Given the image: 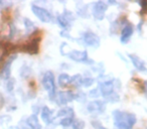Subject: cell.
Masks as SVG:
<instances>
[{"instance_id":"cell-1","label":"cell","mask_w":147,"mask_h":129,"mask_svg":"<svg viewBox=\"0 0 147 129\" xmlns=\"http://www.w3.org/2000/svg\"><path fill=\"white\" fill-rule=\"evenodd\" d=\"M114 124L118 129H132L136 123V117L132 113L114 111L113 112Z\"/></svg>"},{"instance_id":"cell-2","label":"cell","mask_w":147,"mask_h":129,"mask_svg":"<svg viewBox=\"0 0 147 129\" xmlns=\"http://www.w3.org/2000/svg\"><path fill=\"white\" fill-rule=\"evenodd\" d=\"M42 85L47 92L49 93V99H55V77L51 72H47L43 75Z\"/></svg>"},{"instance_id":"cell-3","label":"cell","mask_w":147,"mask_h":129,"mask_svg":"<svg viewBox=\"0 0 147 129\" xmlns=\"http://www.w3.org/2000/svg\"><path fill=\"white\" fill-rule=\"evenodd\" d=\"M31 10H32L33 14L42 22H51L53 20V15L49 10H47L45 8H42L40 6L32 4L31 5Z\"/></svg>"},{"instance_id":"cell-4","label":"cell","mask_w":147,"mask_h":129,"mask_svg":"<svg viewBox=\"0 0 147 129\" xmlns=\"http://www.w3.org/2000/svg\"><path fill=\"white\" fill-rule=\"evenodd\" d=\"M81 39L83 41V43H85L88 47H92L95 49H98L100 47V37L93 32L83 33Z\"/></svg>"},{"instance_id":"cell-5","label":"cell","mask_w":147,"mask_h":129,"mask_svg":"<svg viewBox=\"0 0 147 129\" xmlns=\"http://www.w3.org/2000/svg\"><path fill=\"white\" fill-rule=\"evenodd\" d=\"M16 55H9L6 59V61H4L2 67V70L0 72V78L3 79V80H8L10 78L11 75V66H12V63L16 59Z\"/></svg>"},{"instance_id":"cell-6","label":"cell","mask_w":147,"mask_h":129,"mask_svg":"<svg viewBox=\"0 0 147 129\" xmlns=\"http://www.w3.org/2000/svg\"><path fill=\"white\" fill-rule=\"evenodd\" d=\"M39 41H40V37H35V38L30 39L28 43L21 47V51H24L29 55H35L38 53Z\"/></svg>"},{"instance_id":"cell-7","label":"cell","mask_w":147,"mask_h":129,"mask_svg":"<svg viewBox=\"0 0 147 129\" xmlns=\"http://www.w3.org/2000/svg\"><path fill=\"white\" fill-rule=\"evenodd\" d=\"M107 10V5L106 3L102 2V1H99V2H96L93 6L92 12L93 15L96 19H103L104 18L105 12Z\"/></svg>"},{"instance_id":"cell-8","label":"cell","mask_w":147,"mask_h":129,"mask_svg":"<svg viewBox=\"0 0 147 129\" xmlns=\"http://www.w3.org/2000/svg\"><path fill=\"white\" fill-rule=\"evenodd\" d=\"M74 99H76V95L73 94L71 92H61L57 95H55V102L59 105H65Z\"/></svg>"},{"instance_id":"cell-9","label":"cell","mask_w":147,"mask_h":129,"mask_svg":"<svg viewBox=\"0 0 147 129\" xmlns=\"http://www.w3.org/2000/svg\"><path fill=\"white\" fill-rule=\"evenodd\" d=\"M100 93L103 96L107 97L114 92V81H103L100 84Z\"/></svg>"},{"instance_id":"cell-10","label":"cell","mask_w":147,"mask_h":129,"mask_svg":"<svg viewBox=\"0 0 147 129\" xmlns=\"http://www.w3.org/2000/svg\"><path fill=\"white\" fill-rule=\"evenodd\" d=\"M67 57L75 61H86L88 59V55L86 51H71L67 53Z\"/></svg>"},{"instance_id":"cell-11","label":"cell","mask_w":147,"mask_h":129,"mask_svg":"<svg viewBox=\"0 0 147 129\" xmlns=\"http://www.w3.org/2000/svg\"><path fill=\"white\" fill-rule=\"evenodd\" d=\"M87 108L91 113H102L106 109V104L103 101H93V102L89 103Z\"/></svg>"},{"instance_id":"cell-12","label":"cell","mask_w":147,"mask_h":129,"mask_svg":"<svg viewBox=\"0 0 147 129\" xmlns=\"http://www.w3.org/2000/svg\"><path fill=\"white\" fill-rule=\"evenodd\" d=\"M129 57H130L131 61H132V63L134 65V67L137 70L140 71V72H147V69H146L144 61H143L140 57H136V55H129Z\"/></svg>"},{"instance_id":"cell-13","label":"cell","mask_w":147,"mask_h":129,"mask_svg":"<svg viewBox=\"0 0 147 129\" xmlns=\"http://www.w3.org/2000/svg\"><path fill=\"white\" fill-rule=\"evenodd\" d=\"M133 34V25L130 23H127L124 26L122 30V34H121V41L122 43H127L130 36Z\"/></svg>"},{"instance_id":"cell-14","label":"cell","mask_w":147,"mask_h":129,"mask_svg":"<svg viewBox=\"0 0 147 129\" xmlns=\"http://www.w3.org/2000/svg\"><path fill=\"white\" fill-rule=\"evenodd\" d=\"M26 125L30 129H41V125L39 124V121L35 114H32L26 119Z\"/></svg>"},{"instance_id":"cell-15","label":"cell","mask_w":147,"mask_h":129,"mask_svg":"<svg viewBox=\"0 0 147 129\" xmlns=\"http://www.w3.org/2000/svg\"><path fill=\"white\" fill-rule=\"evenodd\" d=\"M41 119H42L47 124L51 122V120H53V112L49 110V107L45 106L42 108V110H41Z\"/></svg>"},{"instance_id":"cell-16","label":"cell","mask_w":147,"mask_h":129,"mask_svg":"<svg viewBox=\"0 0 147 129\" xmlns=\"http://www.w3.org/2000/svg\"><path fill=\"white\" fill-rule=\"evenodd\" d=\"M57 21H59V25H61V27H63V28H69V27H71V19L69 18L65 13H63V14L57 16Z\"/></svg>"},{"instance_id":"cell-17","label":"cell","mask_w":147,"mask_h":129,"mask_svg":"<svg viewBox=\"0 0 147 129\" xmlns=\"http://www.w3.org/2000/svg\"><path fill=\"white\" fill-rule=\"evenodd\" d=\"M69 83H71V77L67 74H61L59 77V84L61 86H65Z\"/></svg>"},{"instance_id":"cell-18","label":"cell","mask_w":147,"mask_h":129,"mask_svg":"<svg viewBox=\"0 0 147 129\" xmlns=\"http://www.w3.org/2000/svg\"><path fill=\"white\" fill-rule=\"evenodd\" d=\"M57 116H65V117H71L73 118L74 116V111L71 108H63L61 109V111H59V114Z\"/></svg>"},{"instance_id":"cell-19","label":"cell","mask_w":147,"mask_h":129,"mask_svg":"<svg viewBox=\"0 0 147 129\" xmlns=\"http://www.w3.org/2000/svg\"><path fill=\"white\" fill-rule=\"evenodd\" d=\"M73 128L74 129H84L85 127V123L84 121L80 120V119H75L73 121Z\"/></svg>"},{"instance_id":"cell-20","label":"cell","mask_w":147,"mask_h":129,"mask_svg":"<svg viewBox=\"0 0 147 129\" xmlns=\"http://www.w3.org/2000/svg\"><path fill=\"white\" fill-rule=\"evenodd\" d=\"M24 26H25V28H26V30L28 31V32H30V31H32L33 29L35 28L34 27V24H33V22L30 20V19H28V18H24Z\"/></svg>"},{"instance_id":"cell-21","label":"cell","mask_w":147,"mask_h":129,"mask_svg":"<svg viewBox=\"0 0 147 129\" xmlns=\"http://www.w3.org/2000/svg\"><path fill=\"white\" fill-rule=\"evenodd\" d=\"M82 76L81 75H76V76L71 77V83L75 86H81V82H82Z\"/></svg>"},{"instance_id":"cell-22","label":"cell","mask_w":147,"mask_h":129,"mask_svg":"<svg viewBox=\"0 0 147 129\" xmlns=\"http://www.w3.org/2000/svg\"><path fill=\"white\" fill-rule=\"evenodd\" d=\"M73 118L71 117H65L63 119H61V121L59 122V124L63 127H69L73 124Z\"/></svg>"},{"instance_id":"cell-23","label":"cell","mask_w":147,"mask_h":129,"mask_svg":"<svg viewBox=\"0 0 147 129\" xmlns=\"http://www.w3.org/2000/svg\"><path fill=\"white\" fill-rule=\"evenodd\" d=\"M94 83V80L92 78H83L82 82H81V86L84 87H90L91 85Z\"/></svg>"},{"instance_id":"cell-24","label":"cell","mask_w":147,"mask_h":129,"mask_svg":"<svg viewBox=\"0 0 147 129\" xmlns=\"http://www.w3.org/2000/svg\"><path fill=\"white\" fill-rule=\"evenodd\" d=\"M105 98H106L109 102H116V101H119V99H120L119 98V95L116 94V93H114V92H113L112 94L109 95V96L105 97Z\"/></svg>"},{"instance_id":"cell-25","label":"cell","mask_w":147,"mask_h":129,"mask_svg":"<svg viewBox=\"0 0 147 129\" xmlns=\"http://www.w3.org/2000/svg\"><path fill=\"white\" fill-rule=\"evenodd\" d=\"M14 88V80L13 79H8L6 82V90L8 92H11Z\"/></svg>"},{"instance_id":"cell-26","label":"cell","mask_w":147,"mask_h":129,"mask_svg":"<svg viewBox=\"0 0 147 129\" xmlns=\"http://www.w3.org/2000/svg\"><path fill=\"white\" fill-rule=\"evenodd\" d=\"M92 125H93V127H94L95 129H106L100 122H98V121H93Z\"/></svg>"},{"instance_id":"cell-27","label":"cell","mask_w":147,"mask_h":129,"mask_svg":"<svg viewBox=\"0 0 147 129\" xmlns=\"http://www.w3.org/2000/svg\"><path fill=\"white\" fill-rule=\"evenodd\" d=\"M99 94H100V91H99V89H95L94 91H92V92L90 93V95L92 97H98Z\"/></svg>"},{"instance_id":"cell-28","label":"cell","mask_w":147,"mask_h":129,"mask_svg":"<svg viewBox=\"0 0 147 129\" xmlns=\"http://www.w3.org/2000/svg\"><path fill=\"white\" fill-rule=\"evenodd\" d=\"M3 105H4V98H3L2 94H1V93H0V109L2 108V107H3Z\"/></svg>"},{"instance_id":"cell-29","label":"cell","mask_w":147,"mask_h":129,"mask_svg":"<svg viewBox=\"0 0 147 129\" xmlns=\"http://www.w3.org/2000/svg\"><path fill=\"white\" fill-rule=\"evenodd\" d=\"M3 119H4V116H0V125L3 122Z\"/></svg>"}]
</instances>
